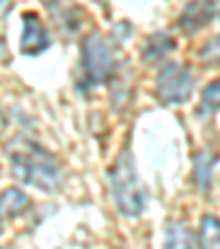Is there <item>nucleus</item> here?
<instances>
[{
  "mask_svg": "<svg viewBox=\"0 0 220 249\" xmlns=\"http://www.w3.org/2000/svg\"><path fill=\"white\" fill-rule=\"evenodd\" d=\"M5 152L9 155L14 172L20 181L44 192H55L62 185V172L55 157L44 150L38 141L18 135L7 143Z\"/></svg>",
  "mask_w": 220,
  "mask_h": 249,
  "instance_id": "1",
  "label": "nucleus"
},
{
  "mask_svg": "<svg viewBox=\"0 0 220 249\" xmlns=\"http://www.w3.org/2000/svg\"><path fill=\"white\" fill-rule=\"evenodd\" d=\"M110 183H113L115 203L123 216H141L145 207V194L135 172L130 152H123L117 159L115 168L110 170Z\"/></svg>",
  "mask_w": 220,
  "mask_h": 249,
  "instance_id": "2",
  "label": "nucleus"
},
{
  "mask_svg": "<svg viewBox=\"0 0 220 249\" xmlns=\"http://www.w3.org/2000/svg\"><path fill=\"white\" fill-rule=\"evenodd\" d=\"M192 86L194 77L189 66L178 62H168L156 77V95L163 104H183L192 95Z\"/></svg>",
  "mask_w": 220,
  "mask_h": 249,
  "instance_id": "3",
  "label": "nucleus"
},
{
  "mask_svg": "<svg viewBox=\"0 0 220 249\" xmlns=\"http://www.w3.org/2000/svg\"><path fill=\"white\" fill-rule=\"evenodd\" d=\"M82 62L86 75L93 82H108L115 73V55L113 49L99 33L86 36L82 47Z\"/></svg>",
  "mask_w": 220,
  "mask_h": 249,
  "instance_id": "4",
  "label": "nucleus"
},
{
  "mask_svg": "<svg viewBox=\"0 0 220 249\" xmlns=\"http://www.w3.org/2000/svg\"><path fill=\"white\" fill-rule=\"evenodd\" d=\"M216 18H220V0H192L183 9L178 29H183L185 33H194L214 22Z\"/></svg>",
  "mask_w": 220,
  "mask_h": 249,
  "instance_id": "5",
  "label": "nucleus"
},
{
  "mask_svg": "<svg viewBox=\"0 0 220 249\" xmlns=\"http://www.w3.org/2000/svg\"><path fill=\"white\" fill-rule=\"evenodd\" d=\"M51 40L49 33L44 29L42 20L38 18V14H29L22 16V40H20V49L24 55H40L42 51H47Z\"/></svg>",
  "mask_w": 220,
  "mask_h": 249,
  "instance_id": "6",
  "label": "nucleus"
},
{
  "mask_svg": "<svg viewBox=\"0 0 220 249\" xmlns=\"http://www.w3.org/2000/svg\"><path fill=\"white\" fill-rule=\"evenodd\" d=\"M31 207V198L18 188H7L0 192V218H18Z\"/></svg>",
  "mask_w": 220,
  "mask_h": 249,
  "instance_id": "7",
  "label": "nucleus"
},
{
  "mask_svg": "<svg viewBox=\"0 0 220 249\" xmlns=\"http://www.w3.org/2000/svg\"><path fill=\"white\" fill-rule=\"evenodd\" d=\"M165 249H192V231L187 223L169 221L165 225Z\"/></svg>",
  "mask_w": 220,
  "mask_h": 249,
  "instance_id": "8",
  "label": "nucleus"
},
{
  "mask_svg": "<svg viewBox=\"0 0 220 249\" xmlns=\"http://www.w3.org/2000/svg\"><path fill=\"white\" fill-rule=\"evenodd\" d=\"M174 49V40L169 38L168 33H154L143 47V62H156L165 55L168 51Z\"/></svg>",
  "mask_w": 220,
  "mask_h": 249,
  "instance_id": "9",
  "label": "nucleus"
},
{
  "mask_svg": "<svg viewBox=\"0 0 220 249\" xmlns=\"http://www.w3.org/2000/svg\"><path fill=\"white\" fill-rule=\"evenodd\" d=\"M201 249H220V221L216 216H205L198 230Z\"/></svg>",
  "mask_w": 220,
  "mask_h": 249,
  "instance_id": "10",
  "label": "nucleus"
},
{
  "mask_svg": "<svg viewBox=\"0 0 220 249\" xmlns=\"http://www.w3.org/2000/svg\"><path fill=\"white\" fill-rule=\"evenodd\" d=\"M216 159L211 152H201L196 159V168H194V179L201 192H207L211 185V168H214Z\"/></svg>",
  "mask_w": 220,
  "mask_h": 249,
  "instance_id": "11",
  "label": "nucleus"
},
{
  "mask_svg": "<svg viewBox=\"0 0 220 249\" xmlns=\"http://www.w3.org/2000/svg\"><path fill=\"white\" fill-rule=\"evenodd\" d=\"M201 106H203V110H207V113L220 108V77L214 80L211 84H207V89L203 90Z\"/></svg>",
  "mask_w": 220,
  "mask_h": 249,
  "instance_id": "12",
  "label": "nucleus"
},
{
  "mask_svg": "<svg viewBox=\"0 0 220 249\" xmlns=\"http://www.w3.org/2000/svg\"><path fill=\"white\" fill-rule=\"evenodd\" d=\"M198 55H201V60L205 62V64H220V33L214 36V38L201 49Z\"/></svg>",
  "mask_w": 220,
  "mask_h": 249,
  "instance_id": "13",
  "label": "nucleus"
},
{
  "mask_svg": "<svg viewBox=\"0 0 220 249\" xmlns=\"http://www.w3.org/2000/svg\"><path fill=\"white\" fill-rule=\"evenodd\" d=\"M11 5H14V0H0V18L11 9Z\"/></svg>",
  "mask_w": 220,
  "mask_h": 249,
  "instance_id": "14",
  "label": "nucleus"
},
{
  "mask_svg": "<svg viewBox=\"0 0 220 249\" xmlns=\"http://www.w3.org/2000/svg\"><path fill=\"white\" fill-rule=\"evenodd\" d=\"M5 128H7V117H5V113L0 110V135L5 132Z\"/></svg>",
  "mask_w": 220,
  "mask_h": 249,
  "instance_id": "15",
  "label": "nucleus"
}]
</instances>
